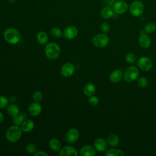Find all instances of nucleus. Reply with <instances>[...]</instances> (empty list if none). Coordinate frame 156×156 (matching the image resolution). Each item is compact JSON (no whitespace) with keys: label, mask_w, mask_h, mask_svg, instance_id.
Masks as SVG:
<instances>
[{"label":"nucleus","mask_w":156,"mask_h":156,"mask_svg":"<svg viewBox=\"0 0 156 156\" xmlns=\"http://www.w3.org/2000/svg\"><path fill=\"white\" fill-rule=\"evenodd\" d=\"M91 42L96 47L104 48L108 45L109 42V37L105 33L96 34L92 38Z\"/></svg>","instance_id":"nucleus-5"},{"label":"nucleus","mask_w":156,"mask_h":156,"mask_svg":"<svg viewBox=\"0 0 156 156\" xmlns=\"http://www.w3.org/2000/svg\"><path fill=\"white\" fill-rule=\"evenodd\" d=\"M143 30L146 33H148V34H151L154 32L156 30V24L153 22H149L146 23L144 26Z\"/></svg>","instance_id":"nucleus-27"},{"label":"nucleus","mask_w":156,"mask_h":156,"mask_svg":"<svg viewBox=\"0 0 156 156\" xmlns=\"http://www.w3.org/2000/svg\"><path fill=\"white\" fill-rule=\"evenodd\" d=\"M34 156H48V154L43 151H38L34 154Z\"/></svg>","instance_id":"nucleus-36"},{"label":"nucleus","mask_w":156,"mask_h":156,"mask_svg":"<svg viewBox=\"0 0 156 156\" xmlns=\"http://www.w3.org/2000/svg\"><path fill=\"white\" fill-rule=\"evenodd\" d=\"M117 0H104V4H105V6L108 7H112L113 4Z\"/></svg>","instance_id":"nucleus-37"},{"label":"nucleus","mask_w":156,"mask_h":156,"mask_svg":"<svg viewBox=\"0 0 156 156\" xmlns=\"http://www.w3.org/2000/svg\"><path fill=\"white\" fill-rule=\"evenodd\" d=\"M148 84L147 79L144 77H140L137 80V85L139 87L144 88Z\"/></svg>","instance_id":"nucleus-29"},{"label":"nucleus","mask_w":156,"mask_h":156,"mask_svg":"<svg viewBox=\"0 0 156 156\" xmlns=\"http://www.w3.org/2000/svg\"><path fill=\"white\" fill-rule=\"evenodd\" d=\"M49 147L53 151H59L62 147V144L60 141L55 138L51 139L49 141Z\"/></svg>","instance_id":"nucleus-24"},{"label":"nucleus","mask_w":156,"mask_h":156,"mask_svg":"<svg viewBox=\"0 0 156 156\" xmlns=\"http://www.w3.org/2000/svg\"><path fill=\"white\" fill-rule=\"evenodd\" d=\"M96 149L91 145L83 146L79 150V154L81 156H94Z\"/></svg>","instance_id":"nucleus-15"},{"label":"nucleus","mask_w":156,"mask_h":156,"mask_svg":"<svg viewBox=\"0 0 156 156\" xmlns=\"http://www.w3.org/2000/svg\"><path fill=\"white\" fill-rule=\"evenodd\" d=\"M35 126L34 121L30 119H26L20 126L23 132L28 133L31 132Z\"/></svg>","instance_id":"nucleus-17"},{"label":"nucleus","mask_w":156,"mask_h":156,"mask_svg":"<svg viewBox=\"0 0 156 156\" xmlns=\"http://www.w3.org/2000/svg\"><path fill=\"white\" fill-rule=\"evenodd\" d=\"M88 101V103L91 105H97L99 104L98 98L94 95L89 96Z\"/></svg>","instance_id":"nucleus-35"},{"label":"nucleus","mask_w":156,"mask_h":156,"mask_svg":"<svg viewBox=\"0 0 156 156\" xmlns=\"http://www.w3.org/2000/svg\"><path fill=\"white\" fill-rule=\"evenodd\" d=\"M138 67L144 71H147L151 69L153 63L151 59L147 57H141L137 61Z\"/></svg>","instance_id":"nucleus-8"},{"label":"nucleus","mask_w":156,"mask_h":156,"mask_svg":"<svg viewBox=\"0 0 156 156\" xmlns=\"http://www.w3.org/2000/svg\"><path fill=\"white\" fill-rule=\"evenodd\" d=\"M107 142L104 139L102 138H98L94 140L93 146L97 151L102 152L107 150Z\"/></svg>","instance_id":"nucleus-14"},{"label":"nucleus","mask_w":156,"mask_h":156,"mask_svg":"<svg viewBox=\"0 0 156 156\" xmlns=\"http://www.w3.org/2000/svg\"><path fill=\"white\" fill-rule=\"evenodd\" d=\"M42 111V107L38 102H34L29 104L28 107V112L32 116H38Z\"/></svg>","instance_id":"nucleus-13"},{"label":"nucleus","mask_w":156,"mask_h":156,"mask_svg":"<svg viewBox=\"0 0 156 156\" xmlns=\"http://www.w3.org/2000/svg\"><path fill=\"white\" fill-rule=\"evenodd\" d=\"M26 151L30 154H34L37 151L36 146L33 143H29L26 146Z\"/></svg>","instance_id":"nucleus-30"},{"label":"nucleus","mask_w":156,"mask_h":156,"mask_svg":"<svg viewBox=\"0 0 156 156\" xmlns=\"http://www.w3.org/2000/svg\"><path fill=\"white\" fill-rule=\"evenodd\" d=\"M9 1H10V2H11V3H14V2L16 1V0H9Z\"/></svg>","instance_id":"nucleus-40"},{"label":"nucleus","mask_w":156,"mask_h":156,"mask_svg":"<svg viewBox=\"0 0 156 156\" xmlns=\"http://www.w3.org/2000/svg\"><path fill=\"white\" fill-rule=\"evenodd\" d=\"M113 14L114 12L113 10V9L111 7L108 6H105L101 9L100 12L101 16L105 20L110 19L113 16Z\"/></svg>","instance_id":"nucleus-19"},{"label":"nucleus","mask_w":156,"mask_h":156,"mask_svg":"<svg viewBox=\"0 0 156 156\" xmlns=\"http://www.w3.org/2000/svg\"><path fill=\"white\" fill-rule=\"evenodd\" d=\"M3 37L6 42L10 44H16L21 40V34L15 28L8 27L5 29Z\"/></svg>","instance_id":"nucleus-2"},{"label":"nucleus","mask_w":156,"mask_h":156,"mask_svg":"<svg viewBox=\"0 0 156 156\" xmlns=\"http://www.w3.org/2000/svg\"><path fill=\"white\" fill-rule=\"evenodd\" d=\"M139 71L135 66H130L127 68L123 74L124 79L127 82H132L138 78Z\"/></svg>","instance_id":"nucleus-6"},{"label":"nucleus","mask_w":156,"mask_h":156,"mask_svg":"<svg viewBox=\"0 0 156 156\" xmlns=\"http://www.w3.org/2000/svg\"><path fill=\"white\" fill-rule=\"evenodd\" d=\"M129 5L127 2L123 0L116 1L112 5V9L114 13L119 15L126 13L129 9Z\"/></svg>","instance_id":"nucleus-7"},{"label":"nucleus","mask_w":156,"mask_h":156,"mask_svg":"<svg viewBox=\"0 0 156 156\" xmlns=\"http://www.w3.org/2000/svg\"><path fill=\"white\" fill-rule=\"evenodd\" d=\"M138 43L141 48L144 49H147L151 45V40L149 35H147L145 33H143L140 34L138 38Z\"/></svg>","instance_id":"nucleus-16"},{"label":"nucleus","mask_w":156,"mask_h":156,"mask_svg":"<svg viewBox=\"0 0 156 156\" xmlns=\"http://www.w3.org/2000/svg\"><path fill=\"white\" fill-rule=\"evenodd\" d=\"M79 155L77 150L73 146H65L61 147L58 151L59 156H77Z\"/></svg>","instance_id":"nucleus-11"},{"label":"nucleus","mask_w":156,"mask_h":156,"mask_svg":"<svg viewBox=\"0 0 156 156\" xmlns=\"http://www.w3.org/2000/svg\"><path fill=\"white\" fill-rule=\"evenodd\" d=\"M123 74L120 69L114 70L110 74V80L114 83H116L119 82L122 78Z\"/></svg>","instance_id":"nucleus-18"},{"label":"nucleus","mask_w":156,"mask_h":156,"mask_svg":"<svg viewBox=\"0 0 156 156\" xmlns=\"http://www.w3.org/2000/svg\"><path fill=\"white\" fill-rule=\"evenodd\" d=\"M7 112L9 116H10L11 117H13L20 113V109L16 104L12 103L7 105Z\"/></svg>","instance_id":"nucleus-20"},{"label":"nucleus","mask_w":156,"mask_h":156,"mask_svg":"<svg viewBox=\"0 0 156 156\" xmlns=\"http://www.w3.org/2000/svg\"><path fill=\"white\" fill-rule=\"evenodd\" d=\"M13 99H16V98H15V96H11L9 97V101H10L12 102H13L15 101V100H13Z\"/></svg>","instance_id":"nucleus-39"},{"label":"nucleus","mask_w":156,"mask_h":156,"mask_svg":"<svg viewBox=\"0 0 156 156\" xmlns=\"http://www.w3.org/2000/svg\"><path fill=\"white\" fill-rule=\"evenodd\" d=\"M126 60L129 63H134L136 62V58L135 55L132 52H129L126 55Z\"/></svg>","instance_id":"nucleus-32"},{"label":"nucleus","mask_w":156,"mask_h":156,"mask_svg":"<svg viewBox=\"0 0 156 156\" xmlns=\"http://www.w3.org/2000/svg\"><path fill=\"white\" fill-rule=\"evenodd\" d=\"M105 156H124V153L122 151L118 149H110L107 150L105 154Z\"/></svg>","instance_id":"nucleus-26"},{"label":"nucleus","mask_w":156,"mask_h":156,"mask_svg":"<svg viewBox=\"0 0 156 156\" xmlns=\"http://www.w3.org/2000/svg\"><path fill=\"white\" fill-rule=\"evenodd\" d=\"M119 138L116 134H111L107 138V143L111 147H116L119 144Z\"/></svg>","instance_id":"nucleus-25"},{"label":"nucleus","mask_w":156,"mask_h":156,"mask_svg":"<svg viewBox=\"0 0 156 156\" xmlns=\"http://www.w3.org/2000/svg\"><path fill=\"white\" fill-rule=\"evenodd\" d=\"M9 99L5 96L0 95V109L4 108L7 107L9 104Z\"/></svg>","instance_id":"nucleus-31"},{"label":"nucleus","mask_w":156,"mask_h":156,"mask_svg":"<svg viewBox=\"0 0 156 156\" xmlns=\"http://www.w3.org/2000/svg\"><path fill=\"white\" fill-rule=\"evenodd\" d=\"M144 10V5L143 2L140 0H135L133 1L129 7V10L130 13L135 17L141 16Z\"/></svg>","instance_id":"nucleus-4"},{"label":"nucleus","mask_w":156,"mask_h":156,"mask_svg":"<svg viewBox=\"0 0 156 156\" xmlns=\"http://www.w3.org/2000/svg\"><path fill=\"white\" fill-rule=\"evenodd\" d=\"M96 88L95 85L92 83H86L83 88V92L85 95L87 96H90L93 95L96 92Z\"/></svg>","instance_id":"nucleus-21"},{"label":"nucleus","mask_w":156,"mask_h":156,"mask_svg":"<svg viewBox=\"0 0 156 156\" xmlns=\"http://www.w3.org/2000/svg\"><path fill=\"white\" fill-rule=\"evenodd\" d=\"M36 39H37V42L40 44L44 45V44H46L48 43L49 37H48V35L47 34V33L46 32L40 31L37 34Z\"/></svg>","instance_id":"nucleus-23"},{"label":"nucleus","mask_w":156,"mask_h":156,"mask_svg":"<svg viewBox=\"0 0 156 156\" xmlns=\"http://www.w3.org/2000/svg\"><path fill=\"white\" fill-rule=\"evenodd\" d=\"M32 99L35 102H40L43 99V94L40 91H35L32 95Z\"/></svg>","instance_id":"nucleus-33"},{"label":"nucleus","mask_w":156,"mask_h":156,"mask_svg":"<svg viewBox=\"0 0 156 156\" xmlns=\"http://www.w3.org/2000/svg\"><path fill=\"white\" fill-rule=\"evenodd\" d=\"M78 34V29L74 26H67L63 32V37L68 40H72L77 37Z\"/></svg>","instance_id":"nucleus-12"},{"label":"nucleus","mask_w":156,"mask_h":156,"mask_svg":"<svg viewBox=\"0 0 156 156\" xmlns=\"http://www.w3.org/2000/svg\"><path fill=\"white\" fill-rule=\"evenodd\" d=\"M79 138V132L76 128L69 129L66 133L65 140L68 144L75 143Z\"/></svg>","instance_id":"nucleus-9"},{"label":"nucleus","mask_w":156,"mask_h":156,"mask_svg":"<svg viewBox=\"0 0 156 156\" xmlns=\"http://www.w3.org/2000/svg\"><path fill=\"white\" fill-rule=\"evenodd\" d=\"M44 54L48 59L52 60H55L61 54L60 47L55 42L47 43L44 47Z\"/></svg>","instance_id":"nucleus-1"},{"label":"nucleus","mask_w":156,"mask_h":156,"mask_svg":"<svg viewBox=\"0 0 156 156\" xmlns=\"http://www.w3.org/2000/svg\"><path fill=\"white\" fill-rule=\"evenodd\" d=\"M76 68L73 63L67 62L64 63L60 68V73L65 77H69L74 74Z\"/></svg>","instance_id":"nucleus-10"},{"label":"nucleus","mask_w":156,"mask_h":156,"mask_svg":"<svg viewBox=\"0 0 156 156\" xmlns=\"http://www.w3.org/2000/svg\"><path fill=\"white\" fill-rule=\"evenodd\" d=\"M100 27H101V30H102L104 33L106 34V33H108V32L110 31V24H109L108 22L104 21V22H102V23H101Z\"/></svg>","instance_id":"nucleus-34"},{"label":"nucleus","mask_w":156,"mask_h":156,"mask_svg":"<svg viewBox=\"0 0 156 156\" xmlns=\"http://www.w3.org/2000/svg\"><path fill=\"white\" fill-rule=\"evenodd\" d=\"M23 134V130L20 126L13 125L6 130L5 138L10 143H16L20 140Z\"/></svg>","instance_id":"nucleus-3"},{"label":"nucleus","mask_w":156,"mask_h":156,"mask_svg":"<svg viewBox=\"0 0 156 156\" xmlns=\"http://www.w3.org/2000/svg\"><path fill=\"white\" fill-rule=\"evenodd\" d=\"M4 120V115L3 113L0 111V123H1Z\"/></svg>","instance_id":"nucleus-38"},{"label":"nucleus","mask_w":156,"mask_h":156,"mask_svg":"<svg viewBox=\"0 0 156 156\" xmlns=\"http://www.w3.org/2000/svg\"><path fill=\"white\" fill-rule=\"evenodd\" d=\"M26 119H27V113H26L24 112H23V113H20L16 116L12 117V122H13V124L20 126L21 125V124Z\"/></svg>","instance_id":"nucleus-22"},{"label":"nucleus","mask_w":156,"mask_h":156,"mask_svg":"<svg viewBox=\"0 0 156 156\" xmlns=\"http://www.w3.org/2000/svg\"><path fill=\"white\" fill-rule=\"evenodd\" d=\"M51 34L55 38H60L63 36V32L57 27H52L51 29Z\"/></svg>","instance_id":"nucleus-28"}]
</instances>
